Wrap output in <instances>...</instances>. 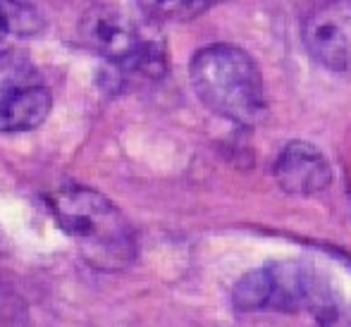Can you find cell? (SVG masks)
Wrapping results in <instances>:
<instances>
[{"label": "cell", "mask_w": 351, "mask_h": 327, "mask_svg": "<svg viewBox=\"0 0 351 327\" xmlns=\"http://www.w3.org/2000/svg\"><path fill=\"white\" fill-rule=\"evenodd\" d=\"M48 208L91 265L122 270L134 261V232L120 210L86 186H65L48 196Z\"/></svg>", "instance_id": "1"}, {"label": "cell", "mask_w": 351, "mask_h": 327, "mask_svg": "<svg viewBox=\"0 0 351 327\" xmlns=\"http://www.w3.org/2000/svg\"><path fill=\"white\" fill-rule=\"evenodd\" d=\"M189 77L194 91L213 112L241 127L265 115V88L256 60L230 43L201 48L191 58Z\"/></svg>", "instance_id": "2"}, {"label": "cell", "mask_w": 351, "mask_h": 327, "mask_svg": "<svg viewBox=\"0 0 351 327\" xmlns=\"http://www.w3.org/2000/svg\"><path fill=\"white\" fill-rule=\"evenodd\" d=\"M79 36L86 48L110 62L115 86L151 82L162 77L167 67L162 43L148 36L130 14L115 8H91L84 12Z\"/></svg>", "instance_id": "3"}, {"label": "cell", "mask_w": 351, "mask_h": 327, "mask_svg": "<svg viewBox=\"0 0 351 327\" xmlns=\"http://www.w3.org/2000/svg\"><path fill=\"white\" fill-rule=\"evenodd\" d=\"M234 308L249 311H280L296 313L311 311L318 315L330 304V287L313 270L299 263H275L254 270L234 287Z\"/></svg>", "instance_id": "4"}, {"label": "cell", "mask_w": 351, "mask_h": 327, "mask_svg": "<svg viewBox=\"0 0 351 327\" xmlns=\"http://www.w3.org/2000/svg\"><path fill=\"white\" fill-rule=\"evenodd\" d=\"M51 112V93L24 53H0V132L36 130Z\"/></svg>", "instance_id": "5"}, {"label": "cell", "mask_w": 351, "mask_h": 327, "mask_svg": "<svg viewBox=\"0 0 351 327\" xmlns=\"http://www.w3.org/2000/svg\"><path fill=\"white\" fill-rule=\"evenodd\" d=\"M306 51L323 67L351 74V0H323L306 12Z\"/></svg>", "instance_id": "6"}, {"label": "cell", "mask_w": 351, "mask_h": 327, "mask_svg": "<svg viewBox=\"0 0 351 327\" xmlns=\"http://www.w3.org/2000/svg\"><path fill=\"white\" fill-rule=\"evenodd\" d=\"M275 180L287 194L311 196L332 182V170L323 153L306 141H291L275 162Z\"/></svg>", "instance_id": "7"}, {"label": "cell", "mask_w": 351, "mask_h": 327, "mask_svg": "<svg viewBox=\"0 0 351 327\" xmlns=\"http://www.w3.org/2000/svg\"><path fill=\"white\" fill-rule=\"evenodd\" d=\"M220 3H225V0H136V5H139L148 17L167 19V22L194 19Z\"/></svg>", "instance_id": "8"}, {"label": "cell", "mask_w": 351, "mask_h": 327, "mask_svg": "<svg viewBox=\"0 0 351 327\" xmlns=\"http://www.w3.org/2000/svg\"><path fill=\"white\" fill-rule=\"evenodd\" d=\"M10 29V24H8V14H5V10H3V5H0V38L5 36V32Z\"/></svg>", "instance_id": "9"}]
</instances>
